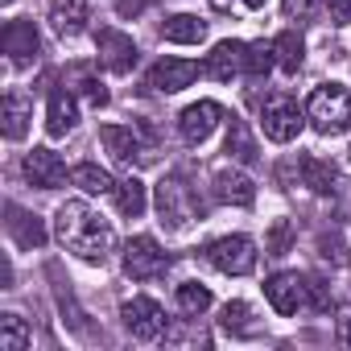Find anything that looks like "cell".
I'll list each match as a JSON object with an SVG mask.
<instances>
[{
	"instance_id": "obj_1",
	"label": "cell",
	"mask_w": 351,
	"mask_h": 351,
	"mask_svg": "<svg viewBox=\"0 0 351 351\" xmlns=\"http://www.w3.org/2000/svg\"><path fill=\"white\" fill-rule=\"evenodd\" d=\"M54 236L66 252H75L87 265H104L112 252V228L99 211H91L83 199H71L54 215Z\"/></svg>"
},
{
	"instance_id": "obj_2",
	"label": "cell",
	"mask_w": 351,
	"mask_h": 351,
	"mask_svg": "<svg viewBox=\"0 0 351 351\" xmlns=\"http://www.w3.org/2000/svg\"><path fill=\"white\" fill-rule=\"evenodd\" d=\"M306 120L322 136H343L351 128V95L343 83H318L306 99Z\"/></svg>"
},
{
	"instance_id": "obj_3",
	"label": "cell",
	"mask_w": 351,
	"mask_h": 351,
	"mask_svg": "<svg viewBox=\"0 0 351 351\" xmlns=\"http://www.w3.org/2000/svg\"><path fill=\"white\" fill-rule=\"evenodd\" d=\"M157 215H161V223L169 228V232H182L191 219H199V211H203V203H199V195L173 173V178H161L157 182Z\"/></svg>"
},
{
	"instance_id": "obj_4",
	"label": "cell",
	"mask_w": 351,
	"mask_h": 351,
	"mask_svg": "<svg viewBox=\"0 0 351 351\" xmlns=\"http://www.w3.org/2000/svg\"><path fill=\"white\" fill-rule=\"evenodd\" d=\"M302 124H306V108H302L293 95L273 91V95L261 104V128H265V136H269V141L289 145V141L302 132Z\"/></svg>"
},
{
	"instance_id": "obj_5",
	"label": "cell",
	"mask_w": 351,
	"mask_h": 351,
	"mask_svg": "<svg viewBox=\"0 0 351 351\" xmlns=\"http://www.w3.org/2000/svg\"><path fill=\"white\" fill-rule=\"evenodd\" d=\"M207 261L223 273V277H248L256 269V244L248 236H223L207 248Z\"/></svg>"
},
{
	"instance_id": "obj_6",
	"label": "cell",
	"mask_w": 351,
	"mask_h": 351,
	"mask_svg": "<svg viewBox=\"0 0 351 351\" xmlns=\"http://www.w3.org/2000/svg\"><path fill=\"white\" fill-rule=\"evenodd\" d=\"M165 265H169V256L161 252V244L153 236H132L124 244V273L132 281H153L165 273Z\"/></svg>"
},
{
	"instance_id": "obj_7",
	"label": "cell",
	"mask_w": 351,
	"mask_h": 351,
	"mask_svg": "<svg viewBox=\"0 0 351 351\" xmlns=\"http://www.w3.org/2000/svg\"><path fill=\"white\" fill-rule=\"evenodd\" d=\"M120 318H124L128 335L141 339V343H153V339L165 335V310H161L153 298H128V302L120 306Z\"/></svg>"
},
{
	"instance_id": "obj_8",
	"label": "cell",
	"mask_w": 351,
	"mask_h": 351,
	"mask_svg": "<svg viewBox=\"0 0 351 351\" xmlns=\"http://www.w3.org/2000/svg\"><path fill=\"white\" fill-rule=\"evenodd\" d=\"M95 50H99V62H104L112 75H128V71L136 66V42H132L128 34L112 29V25H104V29L95 34Z\"/></svg>"
},
{
	"instance_id": "obj_9",
	"label": "cell",
	"mask_w": 351,
	"mask_h": 351,
	"mask_svg": "<svg viewBox=\"0 0 351 351\" xmlns=\"http://www.w3.org/2000/svg\"><path fill=\"white\" fill-rule=\"evenodd\" d=\"M219 120H223V108H219L215 99H199V104H191V108L178 116V136H182L186 145H203V141L219 128Z\"/></svg>"
},
{
	"instance_id": "obj_10",
	"label": "cell",
	"mask_w": 351,
	"mask_h": 351,
	"mask_svg": "<svg viewBox=\"0 0 351 351\" xmlns=\"http://www.w3.org/2000/svg\"><path fill=\"white\" fill-rule=\"evenodd\" d=\"M21 169H25L29 186H38V191H58L66 182V161L54 149H29Z\"/></svg>"
},
{
	"instance_id": "obj_11",
	"label": "cell",
	"mask_w": 351,
	"mask_h": 351,
	"mask_svg": "<svg viewBox=\"0 0 351 351\" xmlns=\"http://www.w3.org/2000/svg\"><path fill=\"white\" fill-rule=\"evenodd\" d=\"M141 132L145 128H124V124H104L99 128V141H104V149L116 157V161H124V165H132V161H149L153 153H149V145L141 141Z\"/></svg>"
},
{
	"instance_id": "obj_12",
	"label": "cell",
	"mask_w": 351,
	"mask_h": 351,
	"mask_svg": "<svg viewBox=\"0 0 351 351\" xmlns=\"http://www.w3.org/2000/svg\"><path fill=\"white\" fill-rule=\"evenodd\" d=\"M265 298H269V306L277 310V314H298L302 306H306V277H298V273H273L269 281H265Z\"/></svg>"
},
{
	"instance_id": "obj_13",
	"label": "cell",
	"mask_w": 351,
	"mask_h": 351,
	"mask_svg": "<svg viewBox=\"0 0 351 351\" xmlns=\"http://www.w3.org/2000/svg\"><path fill=\"white\" fill-rule=\"evenodd\" d=\"M195 79H199V62H191V58H161V62L149 71V87H153V91H165V95L186 91Z\"/></svg>"
},
{
	"instance_id": "obj_14",
	"label": "cell",
	"mask_w": 351,
	"mask_h": 351,
	"mask_svg": "<svg viewBox=\"0 0 351 351\" xmlns=\"http://www.w3.org/2000/svg\"><path fill=\"white\" fill-rule=\"evenodd\" d=\"M0 42H5V54H9L13 66H29L38 58V50H42V38H38L34 21H9Z\"/></svg>"
},
{
	"instance_id": "obj_15",
	"label": "cell",
	"mask_w": 351,
	"mask_h": 351,
	"mask_svg": "<svg viewBox=\"0 0 351 351\" xmlns=\"http://www.w3.org/2000/svg\"><path fill=\"white\" fill-rule=\"evenodd\" d=\"M211 195H215L219 203H228V207H252L256 186H252L248 173H240V169H215V178H211Z\"/></svg>"
},
{
	"instance_id": "obj_16",
	"label": "cell",
	"mask_w": 351,
	"mask_h": 351,
	"mask_svg": "<svg viewBox=\"0 0 351 351\" xmlns=\"http://www.w3.org/2000/svg\"><path fill=\"white\" fill-rule=\"evenodd\" d=\"M244 42H219L211 54H207V62H203V75L207 79H215V83H232L240 71H244Z\"/></svg>"
},
{
	"instance_id": "obj_17",
	"label": "cell",
	"mask_w": 351,
	"mask_h": 351,
	"mask_svg": "<svg viewBox=\"0 0 351 351\" xmlns=\"http://www.w3.org/2000/svg\"><path fill=\"white\" fill-rule=\"evenodd\" d=\"M75 124H79L75 91H71V87H54V91H50V104H46V132H50V136H66Z\"/></svg>"
},
{
	"instance_id": "obj_18",
	"label": "cell",
	"mask_w": 351,
	"mask_h": 351,
	"mask_svg": "<svg viewBox=\"0 0 351 351\" xmlns=\"http://www.w3.org/2000/svg\"><path fill=\"white\" fill-rule=\"evenodd\" d=\"M0 120H5V136L9 141H21L29 132V120H34V104L25 91H9L5 95V108H0Z\"/></svg>"
},
{
	"instance_id": "obj_19",
	"label": "cell",
	"mask_w": 351,
	"mask_h": 351,
	"mask_svg": "<svg viewBox=\"0 0 351 351\" xmlns=\"http://www.w3.org/2000/svg\"><path fill=\"white\" fill-rule=\"evenodd\" d=\"M50 21L62 38H79L91 21V9H87V0H54V9H50Z\"/></svg>"
},
{
	"instance_id": "obj_20",
	"label": "cell",
	"mask_w": 351,
	"mask_h": 351,
	"mask_svg": "<svg viewBox=\"0 0 351 351\" xmlns=\"http://www.w3.org/2000/svg\"><path fill=\"white\" fill-rule=\"evenodd\" d=\"M298 169H302V182H306L314 195H335V191H339V169H335L330 161L306 153V157L298 161Z\"/></svg>"
},
{
	"instance_id": "obj_21",
	"label": "cell",
	"mask_w": 351,
	"mask_h": 351,
	"mask_svg": "<svg viewBox=\"0 0 351 351\" xmlns=\"http://www.w3.org/2000/svg\"><path fill=\"white\" fill-rule=\"evenodd\" d=\"M161 34H165V42H173V46H199V42L207 38V21L195 17V13H178V17H165Z\"/></svg>"
},
{
	"instance_id": "obj_22",
	"label": "cell",
	"mask_w": 351,
	"mask_h": 351,
	"mask_svg": "<svg viewBox=\"0 0 351 351\" xmlns=\"http://www.w3.org/2000/svg\"><path fill=\"white\" fill-rule=\"evenodd\" d=\"M9 232H13V240H17L21 248H42V244H46L42 219L29 215V211H21V207H9Z\"/></svg>"
},
{
	"instance_id": "obj_23",
	"label": "cell",
	"mask_w": 351,
	"mask_h": 351,
	"mask_svg": "<svg viewBox=\"0 0 351 351\" xmlns=\"http://www.w3.org/2000/svg\"><path fill=\"white\" fill-rule=\"evenodd\" d=\"M71 182H75L83 195H112V191H116L112 173H108L104 165H95V161H83V165H75V169H71Z\"/></svg>"
},
{
	"instance_id": "obj_24",
	"label": "cell",
	"mask_w": 351,
	"mask_h": 351,
	"mask_svg": "<svg viewBox=\"0 0 351 351\" xmlns=\"http://www.w3.org/2000/svg\"><path fill=\"white\" fill-rule=\"evenodd\" d=\"M116 207H120V215H128V219H136V215H145V207H149V195H145V182L141 178H128L124 182H116Z\"/></svg>"
},
{
	"instance_id": "obj_25",
	"label": "cell",
	"mask_w": 351,
	"mask_h": 351,
	"mask_svg": "<svg viewBox=\"0 0 351 351\" xmlns=\"http://www.w3.org/2000/svg\"><path fill=\"white\" fill-rule=\"evenodd\" d=\"M29 326L21 314H0V351H25L29 347Z\"/></svg>"
},
{
	"instance_id": "obj_26",
	"label": "cell",
	"mask_w": 351,
	"mask_h": 351,
	"mask_svg": "<svg viewBox=\"0 0 351 351\" xmlns=\"http://www.w3.org/2000/svg\"><path fill=\"white\" fill-rule=\"evenodd\" d=\"M273 50H277V66H281L285 75H298V66H302V58H306L302 38H298V34H277V38H273Z\"/></svg>"
},
{
	"instance_id": "obj_27",
	"label": "cell",
	"mask_w": 351,
	"mask_h": 351,
	"mask_svg": "<svg viewBox=\"0 0 351 351\" xmlns=\"http://www.w3.org/2000/svg\"><path fill=\"white\" fill-rule=\"evenodd\" d=\"M228 153H232L236 161H244V165H252V161H256V145H252L248 124H244L240 116H232V120H228Z\"/></svg>"
},
{
	"instance_id": "obj_28",
	"label": "cell",
	"mask_w": 351,
	"mask_h": 351,
	"mask_svg": "<svg viewBox=\"0 0 351 351\" xmlns=\"http://www.w3.org/2000/svg\"><path fill=\"white\" fill-rule=\"evenodd\" d=\"M219 326H223L228 335H236V339H252V335H256L252 310H248L244 302H228V306H223V318H219Z\"/></svg>"
},
{
	"instance_id": "obj_29",
	"label": "cell",
	"mask_w": 351,
	"mask_h": 351,
	"mask_svg": "<svg viewBox=\"0 0 351 351\" xmlns=\"http://www.w3.org/2000/svg\"><path fill=\"white\" fill-rule=\"evenodd\" d=\"M273 66H277V50H273V42H252V46L244 50V75L265 79Z\"/></svg>"
},
{
	"instance_id": "obj_30",
	"label": "cell",
	"mask_w": 351,
	"mask_h": 351,
	"mask_svg": "<svg viewBox=\"0 0 351 351\" xmlns=\"http://www.w3.org/2000/svg\"><path fill=\"white\" fill-rule=\"evenodd\" d=\"M178 310H182V314H191V318L207 314V310H211V289H207V285H199V281L178 285Z\"/></svg>"
},
{
	"instance_id": "obj_31",
	"label": "cell",
	"mask_w": 351,
	"mask_h": 351,
	"mask_svg": "<svg viewBox=\"0 0 351 351\" xmlns=\"http://www.w3.org/2000/svg\"><path fill=\"white\" fill-rule=\"evenodd\" d=\"M66 87H71V91H79V95H87V99H91L95 108H104V104H108V87H104V83H99V79H95V75H91L87 66H75V71H71V83H66Z\"/></svg>"
},
{
	"instance_id": "obj_32",
	"label": "cell",
	"mask_w": 351,
	"mask_h": 351,
	"mask_svg": "<svg viewBox=\"0 0 351 351\" xmlns=\"http://www.w3.org/2000/svg\"><path fill=\"white\" fill-rule=\"evenodd\" d=\"M165 343L169 347H207L211 335L195 322H178V326H165Z\"/></svg>"
},
{
	"instance_id": "obj_33",
	"label": "cell",
	"mask_w": 351,
	"mask_h": 351,
	"mask_svg": "<svg viewBox=\"0 0 351 351\" xmlns=\"http://www.w3.org/2000/svg\"><path fill=\"white\" fill-rule=\"evenodd\" d=\"M289 244H293V223H289V219H277V223L269 228V236H265V252H269V256H285Z\"/></svg>"
},
{
	"instance_id": "obj_34",
	"label": "cell",
	"mask_w": 351,
	"mask_h": 351,
	"mask_svg": "<svg viewBox=\"0 0 351 351\" xmlns=\"http://www.w3.org/2000/svg\"><path fill=\"white\" fill-rule=\"evenodd\" d=\"M318 256L330 261V265H339V269L347 265V248H343V240H339L335 232H330V236H318Z\"/></svg>"
},
{
	"instance_id": "obj_35",
	"label": "cell",
	"mask_w": 351,
	"mask_h": 351,
	"mask_svg": "<svg viewBox=\"0 0 351 351\" xmlns=\"http://www.w3.org/2000/svg\"><path fill=\"white\" fill-rule=\"evenodd\" d=\"M306 293H310V306L318 310V314H326L335 302H330V293H326V285L318 281V277H306Z\"/></svg>"
},
{
	"instance_id": "obj_36",
	"label": "cell",
	"mask_w": 351,
	"mask_h": 351,
	"mask_svg": "<svg viewBox=\"0 0 351 351\" xmlns=\"http://www.w3.org/2000/svg\"><path fill=\"white\" fill-rule=\"evenodd\" d=\"M326 13H330V25H347L351 21V0H326Z\"/></svg>"
},
{
	"instance_id": "obj_37",
	"label": "cell",
	"mask_w": 351,
	"mask_h": 351,
	"mask_svg": "<svg viewBox=\"0 0 351 351\" xmlns=\"http://www.w3.org/2000/svg\"><path fill=\"white\" fill-rule=\"evenodd\" d=\"M285 13L289 17H310L314 13V0H285Z\"/></svg>"
},
{
	"instance_id": "obj_38",
	"label": "cell",
	"mask_w": 351,
	"mask_h": 351,
	"mask_svg": "<svg viewBox=\"0 0 351 351\" xmlns=\"http://www.w3.org/2000/svg\"><path fill=\"white\" fill-rule=\"evenodd\" d=\"M141 9H145V0H116V13L120 17H136Z\"/></svg>"
},
{
	"instance_id": "obj_39",
	"label": "cell",
	"mask_w": 351,
	"mask_h": 351,
	"mask_svg": "<svg viewBox=\"0 0 351 351\" xmlns=\"http://www.w3.org/2000/svg\"><path fill=\"white\" fill-rule=\"evenodd\" d=\"M339 343L351 347V314H339Z\"/></svg>"
},
{
	"instance_id": "obj_40",
	"label": "cell",
	"mask_w": 351,
	"mask_h": 351,
	"mask_svg": "<svg viewBox=\"0 0 351 351\" xmlns=\"http://www.w3.org/2000/svg\"><path fill=\"white\" fill-rule=\"evenodd\" d=\"M244 5H248V9H265V0H244Z\"/></svg>"
},
{
	"instance_id": "obj_41",
	"label": "cell",
	"mask_w": 351,
	"mask_h": 351,
	"mask_svg": "<svg viewBox=\"0 0 351 351\" xmlns=\"http://www.w3.org/2000/svg\"><path fill=\"white\" fill-rule=\"evenodd\" d=\"M5 5H13V0H5Z\"/></svg>"
}]
</instances>
